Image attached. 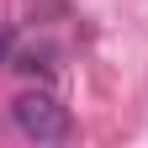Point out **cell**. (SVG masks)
I'll use <instances>...</instances> for the list:
<instances>
[{
  "mask_svg": "<svg viewBox=\"0 0 148 148\" xmlns=\"http://www.w3.org/2000/svg\"><path fill=\"white\" fill-rule=\"evenodd\" d=\"M0 58H11V32H0Z\"/></svg>",
  "mask_w": 148,
  "mask_h": 148,
  "instance_id": "3957f363",
  "label": "cell"
},
{
  "mask_svg": "<svg viewBox=\"0 0 148 148\" xmlns=\"http://www.w3.org/2000/svg\"><path fill=\"white\" fill-rule=\"evenodd\" d=\"M11 122H16V132L32 138V143H58V138H69V111L53 101L48 90L16 95L11 101Z\"/></svg>",
  "mask_w": 148,
  "mask_h": 148,
  "instance_id": "6da1fadb",
  "label": "cell"
},
{
  "mask_svg": "<svg viewBox=\"0 0 148 148\" xmlns=\"http://www.w3.org/2000/svg\"><path fill=\"white\" fill-rule=\"evenodd\" d=\"M16 69H21V74H42V69H48V53H21Z\"/></svg>",
  "mask_w": 148,
  "mask_h": 148,
  "instance_id": "7a4b0ae2",
  "label": "cell"
}]
</instances>
